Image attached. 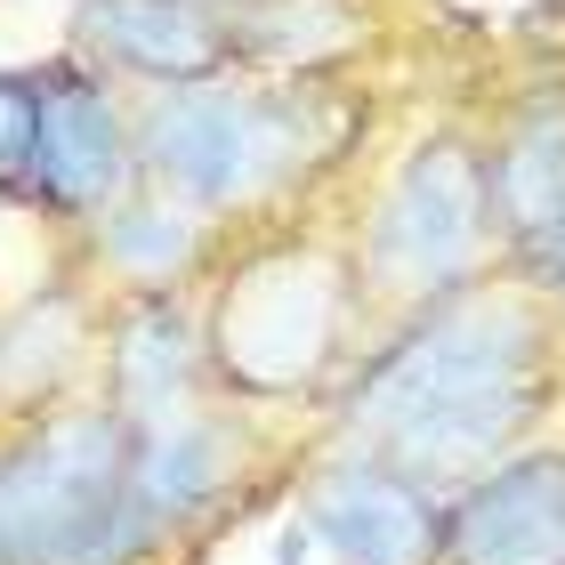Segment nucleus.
Instances as JSON below:
<instances>
[{
    "label": "nucleus",
    "mask_w": 565,
    "mask_h": 565,
    "mask_svg": "<svg viewBox=\"0 0 565 565\" xmlns=\"http://www.w3.org/2000/svg\"><path fill=\"white\" fill-rule=\"evenodd\" d=\"M557 396V316L525 282H460L404 316V331L340 396V445L460 493L493 460L525 452Z\"/></svg>",
    "instance_id": "nucleus-1"
},
{
    "label": "nucleus",
    "mask_w": 565,
    "mask_h": 565,
    "mask_svg": "<svg viewBox=\"0 0 565 565\" xmlns=\"http://www.w3.org/2000/svg\"><path fill=\"white\" fill-rule=\"evenodd\" d=\"M138 186L186 202L194 218H259L331 153L323 89L307 82H186L130 106Z\"/></svg>",
    "instance_id": "nucleus-2"
},
{
    "label": "nucleus",
    "mask_w": 565,
    "mask_h": 565,
    "mask_svg": "<svg viewBox=\"0 0 565 565\" xmlns=\"http://www.w3.org/2000/svg\"><path fill=\"white\" fill-rule=\"evenodd\" d=\"M153 533L130 518V420L49 404L0 436V565H130Z\"/></svg>",
    "instance_id": "nucleus-3"
},
{
    "label": "nucleus",
    "mask_w": 565,
    "mask_h": 565,
    "mask_svg": "<svg viewBox=\"0 0 565 565\" xmlns=\"http://www.w3.org/2000/svg\"><path fill=\"white\" fill-rule=\"evenodd\" d=\"M355 259L331 243H259L218 275L211 316H202V355L235 396H307L323 372L348 364Z\"/></svg>",
    "instance_id": "nucleus-4"
},
{
    "label": "nucleus",
    "mask_w": 565,
    "mask_h": 565,
    "mask_svg": "<svg viewBox=\"0 0 565 565\" xmlns=\"http://www.w3.org/2000/svg\"><path fill=\"white\" fill-rule=\"evenodd\" d=\"M348 259H355V291L388 299L404 316L493 267L501 235H493V202H484L477 138L428 130L388 178H380V194L364 202V226H355Z\"/></svg>",
    "instance_id": "nucleus-5"
},
{
    "label": "nucleus",
    "mask_w": 565,
    "mask_h": 565,
    "mask_svg": "<svg viewBox=\"0 0 565 565\" xmlns=\"http://www.w3.org/2000/svg\"><path fill=\"white\" fill-rule=\"evenodd\" d=\"M130 186H138V153H130V106H121L114 73L73 65V57L41 65L33 153H24V202L89 226V218H106Z\"/></svg>",
    "instance_id": "nucleus-6"
},
{
    "label": "nucleus",
    "mask_w": 565,
    "mask_h": 565,
    "mask_svg": "<svg viewBox=\"0 0 565 565\" xmlns=\"http://www.w3.org/2000/svg\"><path fill=\"white\" fill-rule=\"evenodd\" d=\"M436 565H565V445H525L445 493Z\"/></svg>",
    "instance_id": "nucleus-7"
},
{
    "label": "nucleus",
    "mask_w": 565,
    "mask_h": 565,
    "mask_svg": "<svg viewBox=\"0 0 565 565\" xmlns=\"http://www.w3.org/2000/svg\"><path fill=\"white\" fill-rule=\"evenodd\" d=\"M299 518L331 565H436L445 493H428L420 477H404L372 452H348L307 484Z\"/></svg>",
    "instance_id": "nucleus-8"
},
{
    "label": "nucleus",
    "mask_w": 565,
    "mask_h": 565,
    "mask_svg": "<svg viewBox=\"0 0 565 565\" xmlns=\"http://www.w3.org/2000/svg\"><path fill=\"white\" fill-rule=\"evenodd\" d=\"M235 477H243V413H218L211 396L130 428V518L153 542L170 525H194L211 509H226Z\"/></svg>",
    "instance_id": "nucleus-9"
},
{
    "label": "nucleus",
    "mask_w": 565,
    "mask_h": 565,
    "mask_svg": "<svg viewBox=\"0 0 565 565\" xmlns=\"http://www.w3.org/2000/svg\"><path fill=\"white\" fill-rule=\"evenodd\" d=\"M97 73H130L146 89H186L235 73L226 0H82L73 9Z\"/></svg>",
    "instance_id": "nucleus-10"
},
{
    "label": "nucleus",
    "mask_w": 565,
    "mask_h": 565,
    "mask_svg": "<svg viewBox=\"0 0 565 565\" xmlns=\"http://www.w3.org/2000/svg\"><path fill=\"white\" fill-rule=\"evenodd\" d=\"M211 355H202V323L178 291H130L121 316L106 323V404L121 420H153L202 396Z\"/></svg>",
    "instance_id": "nucleus-11"
},
{
    "label": "nucleus",
    "mask_w": 565,
    "mask_h": 565,
    "mask_svg": "<svg viewBox=\"0 0 565 565\" xmlns=\"http://www.w3.org/2000/svg\"><path fill=\"white\" fill-rule=\"evenodd\" d=\"M477 153H484L493 235H501V250H509L525 226H542L550 211H565V82L525 89Z\"/></svg>",
    "instance_id": "nucleus-12"
},
{
    "label": "nucleus",
    "mask_w": 565,
    "mask_h": 565,
    "mask_svg": "<svg viewBox=\"0 0 565 565\" xmlns=\"http://www.w3.org/2000/svg\"><path fill=\"white\" fill-rule=\"evenodd\" d=\"M97 267H106L121 291H178L202 259H211V218H194L186 202L130 186L106 218H89Z\"/></svg>",
    "instance_id": "nucleus-13"
},
{
    "label": "nucleus",
    "mask_w": 565,
    "mask_h": 565,
    "mask_svg": "<svg viewBox=\"0 0 565 565\" xmlns=\"http://www.w3.org/2000/svg\"><path fill=\"white\" fill-rule=\"evenodd\" d=\"M89 355V307L82 291H41L24 299L9 323H0V413L9 420H33L49 404H65V380L82 372Z\"/></svg>",
    "instance_id": "nucleus-14"
},
{
    "label": "nucleus",
    "mask_w": 565,
    "mask_h": 565,
    "mask_svg": "<svg viewBox=\"0 0 565 565\" xmlns=\"http://www.w3.org/2000/svg\"><path fill=\"white\" fill-rule=\"evenodd\" d=\"M501 267H509V282H525L550 316H565V211H550L542 226H525V235L501 250Z\"/></svg>",
    "instance_id": "nucleus-15"
},
{
    "label": "nucleus",
    "mask_w": 565,
    "mask_h": 565,
    "mask_svg": "<svg viewBox=\"0 0 565 565\" xmlns=\"http://www.w3.org/2000/svg\"><path fill=\"white\" fill-rule=\"evenodd\" d=\"M33 106H41V73H9V65H0V194H24Z\"/></svg>",
    "instance_id": "nucleus-16"
},
{
    "label": "nucleus",
    "mask_w": 565,
    "mask_h": 565,
    "mask_svg": "<svg viewBox=\"0 0 565 565\" xmlns=\"http://www.w3.org/2000/svg\"><path fill=\"white\" fill-rule=\"evenodd\" d=\"M323 550H316V533H307V518H291V525H282L275 533V565H316Z\"/></svg>",
    "instance_id": "nucleus-17"
}]
</instances>
